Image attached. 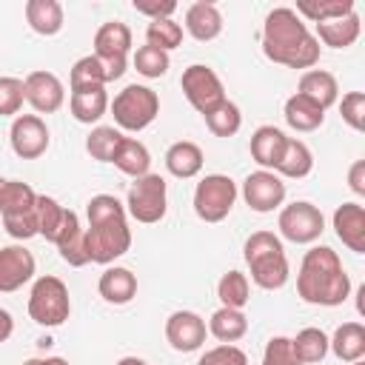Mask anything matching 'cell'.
<instances>
[{
	"instance_id": "obj_1",
	"label": "cell",
	"mask_w": 365,
	"mask_h": 365,
	"mask_svg": "<svg viewBox=\"0 0 365 365\" xmlns=\"http://www.w3.org/2000/svg\"><path fill=\"white\" fill-rule=\"evenodd\" d=\"M262 51L268 60L288 68H314L319 63V40L308 31L302 17L288 6H279L265 14Z\"/></svg>"
},
{
	"instance_id": "obj_2",
	"label": "cell",
	"mask_w": 365,
	"mask_h": 365,
	"mask_svg": "<svg viewBox=\"0 0 365 365\" xmlns=\"http://www.w3.org/2000/svg\"><path fill=\"white\" fill-rule=\"evenodd\" d=\"M88 228L86 251L88 262L108 265L131 248V228L125 222V205L111 194H97L88 200Z\"/></svg>"
},
{
	"instance_id": "obj_3",
	"label": "cell",
	"mask_w": 365,
	"mask_h": 365,
	"mask_svg": "<svg viewBox=\"0 0 365 365\" xmlns=\"http://www.w3.org/2000/svg\"><path fill=\"white\" fill-rule=\"evenodd\" d=\"M297 294L311 305H342L351 294V279L342 268V259L328 245H314L305 251L299 274H297Z\"/></svg>"
},
{
	"instance_id": "obj_4",
	"label": "cell",
	"mask_w": 365,
	"mask_h": 365,
	"mask_svg": "<svg viewBox=\"0 0 365 365\" xmlns=\"http://www.w3.org/2000/svg\"><path fill=\"white\" fill-rule=\"evenodd\" d=\"M242 257L248 262L251 279L259 288L277 291V288H282L288 282V257H285V248H282V242H279L277 234H271V231H254L245 240Z\"/></svg>"
},
{
	"instance_id": "obj_5",
	"label": "cell",
	"mask_w": 365,
	"mask_h": 365,
	"mask_svg": "<svg viewBox=\"0 0 365 365\" xmlns=\"http://www.w3.org/2000/svg\"><path fill=\"white\" fill-rule=\"evenodd\" d=\"M68 314H71V299H68L66 282L51 274L34 279L31 294H29V317L37 325L57 328L68 319Z\"/></svg>"
},
{
	"instance_id": "obj_6",
	"label": "cell",
	"mask_w": 365,
	"mask_h": 365,
	"mask_svg": "<svg viewBox=\"0 0 365 365\" xmlns=\"http://www.w3.org/2000/svg\"><path fill=\"white\" fill-rule=\"evenodd\" d=\"M111 114H114V123L125 131H143L154 123V117L160 114V97L157 91H151L148 86H125L114 103H111Z\"/></svg>"
},
{
	"instance_id": "obj_7",
	"label": "cell",
	"mask_w": 365,
	"mask_h": 365,
	"mask_svg": "<svg viewBox=\"0 0 365 365\" xmlns=\"http://www.w3.org/2000/svg\"><path fill=\"white\" fill-rule=\"evenodd\" d=\"M237 202V182L225 174H208L194 188V211L205 222H220Z\"/></svg>"
},
{
	"instance_id": "obj_8",
	"label": "cell",
	"mask_w": 365,
	"mask_h": 365,
	"mask_svg": "<svg viewBox=\"0 0 365 365\" xmlns=\"http://www.w3.org/2000/svg\"><path fill=\"white\" fill-rule=\"evenodd\" d=\"M128 214L137 220V222H160L165 217V208H168V197H165V180L160 174H145V177H137L128 188Z\"/></svg>"
},
{
	"instance_id": "obj_9",
	"label": "cell",
	"mask_w": 365,
	"mask_h": 365,
	"mask_svg": "<svg viewBox=\"0 0 365 365\" xmlns=\"http://www.w3.org/2000/svg\"><path fill=\"white\" fill-rule=\"evenodd\" d=\"M277 225H279V234L285 240H291L297 245H308V242L319 240V234L325 231V217L314 202L299 200V202H291L279 211Z\"/></svg>"
},
{
	"instance_id": "obj_10",
	"label": "cell",
	"mask_w": 365,
	"mask_h": 365,
	"mask_svg": "<svg viewBox=\"0 0 365 365\" xmlns=\"http://www.w3.org/2000/svg\"><path fill=\"white\" fill-rule=\"evenodd\" d=\"M180 86H182V94L185 100L200 111V114H208L214 111L222 100H225V91H222V83L217 77L214 68L202 66V63H194L182 71L180 77Z\"/></svg>"
},
{
	"instance_id": "obj_11",
	"label": "cell",
	"mask_w": 365,
	"mask_h": 365,
	"mask_svg": "<svg viewBox=\"0 0 365 365\" xmlns=\"http://www.w3.org/2000/svg\"><path fill=\"white\" fill-rule=\"evenodd\" d=\"M242 200H245V205L251 211L268 214V211H274V208L282 205V200H285V182L279 180V174L259 168V171H254V174L245 177V182H242Z\"/></svg>"
},
{
	"instance_id": "obj_12",
	"label": "cell",
	"mask_w": 365,
	"mask_h": 365,
	"mask_svg": "<svg viewBox=\"0 0 365 365\" xmlns=\"http://www.w3.org/2000/svg\"><path fill=\"white\" fill-rule=\"evenodd\" d=\"M11 151L23 160H37L48 148V128L37 114H17L9 131Z\"/></svg>"
},
{
	"instance_id": "obj_13",
	"label": "cell",
	"mask_w": 365,
	"mask_h": 365,
	"mask_svg": "<svg viewBox=\"0 0 365 365\" xmlns=\"http://www.w3.org/2000/svg\"><path fill=\"white\" fill-rule=\"evenodd\" d=\"M205 334H208L205 319L200 314H194V311H174L168 317V322H165V339L180 354L197 351L205 342Z\"/></svg>"
},
{
	"instance_id": "obj_14",
	"label": "cell",
	"mask_w": 365,
	"mask_h": 365,
	"mask_svg": "<svg viewBox=\"0 0 365 365\" xmlns=\"http://www.w3.org/2000/svg\"><path fill=\"white\" fill-rule=\"evenodd\" d=\"M34 254L23 245H3L0 248V291L11 294L23 288L34 277Z\"/></svg>"
},
{
	"instance_id": "obj_15",
	"label": "cell",
	"mask_w": 365,
	"mask_h": 365,
	"mask_svg": "<svg viewBox=\"0 0 365 365\" xmlns=\"http://www.w3.org/2000/svg\"><path fill=\"white\" fill-rule=\"evenodd\" d=\"M23 88H26V100L40 114H51L66 103V88H63L60 77L51 71H31L23 80Z\"/></svg>"
},
{
	"instance_id": "obj_16",
	"label": "cell",
	"mask_w": 365,
	"mask_h": 365,
	"mask_svg": "<svg viewBox=\"0 0 365 365\" xmlns=\"http://www.w3.org/2000/svg\"><path fill=\"white\" fill-rule=\"evenodd\" d=\"M131 48V29L120 20H108L94 34V54L106 63H125Z\"/></svg>"
},
{
	"instance_id": "obj_17",
	"label": "cell",
	"mask_w": 365,
	"mask_h": 365,
	"mask_svg": "<svg viewBox=\"0 0 365 365\" xmlns=\"http://www.w3.org/2000/svg\"><path fill=\"white\" fill-rule=\"evenodd\" d=\"M334 231L354 254H365V208L359 202H342L334 211Z\"/></svg>"
},
{
	"instance_id": "obj_18",
	"label": "cell",
	"mask_w": 365,
	"mask_h": 365,
	"mask_svg": "<svg viewBox=\"0 0 365 365\" xmlns=\"http://www.w3.org/2000/svg\"><path fill=\"white\" fill-rule=\"evenodd\" d=\"M185 31L200 40V43H208L214 37H220L222 31V14L214 3H205V0H197L188 6L185 11Z\"/></svg>"
},
{
	"instance_id": "obj_19",
	"label": "cell",
	"mask_w": 365,
	"mask_h": 365,
	"mask_svg": "<svg viewBox=\"0 0 365 365\" xmlns=\"http://www.w3.org/2000/svg\"><path fill=\"white\" fill-rule=\"evenodd\" d=\"M297 94L308 97L311 103H317V106L325 111L328 106L336 103L339 86H336V77H334L331 71H325V68H308V71L299 77V91H297Z\"/></svg>"
},
{
	"instance_id": "obj_20",
	"label": "cell",
	"mask_w": 365,
	"mask_h": 365,
	"mask_svg": "<svg viewBox=\"0 0 365 365\" xmlns=\"http://www.w3.org/2000/svg\"><path fill=\"white\" fill-rule=\"evenodd\" d=\"M97 288H100V297H103L106 302H111V305H125V302H131V299L137 297V277H134L128 268L114 265V268H106V271L100 274Z\"/></svg>"
},
{
	"instance_id": "obj_21",
	"label": "cell",
	"mask_w": 365,
	"mask_h": 365,
	"mask_svg": "<svg viewBox=\"0 0 365 365\" xmlns=\"http://www.w3.org/2000/svg\"><path fill=\"white\" fill-rule=\"evenodd\" d=\"M285 134L277 128V125H259L254 134H251V157L268 171V168H277L282 151H285Z\"/></svg>"
},
{
	"instance_id": "obj_22",
	"label": "cell",
	"mask_w": 365,
	"mask_h": 365,
	"mask_svg": "<svg viewBox=\"0 0 365 365\" xmlns=\"http://www.w3.org/2000/svg\"><path fill=\"white\" fill-rule=\"evenodd\" d=\"M165 168H168L174 177H180V180L197 177L200 168H202V148H200L197 143H191V140H177V143H171L168 151H165Z\"/></svg>"
},
{
	"instance_id": "obj_23",
	"label": "cell",
	"mask_w": 365,
	"mask_h": 365,
	"mask_svg": "<svg viewBox=\"0 0 365 365\" xmlns=\"http://www.w3.org/2000/svg\"><path fill=\"white\" fill-rule=\"evenodd\" d=\"M328 348L342 362H356L365 356V325L362 322H342L334 336L328 339Z\"/></svg>"
},
{
	"instance_id": "obj_24",
	"label": "cell",
	"mask_w": 365,
	"mask_h": 365,
	"mask_svg": "<svg viewBox=\"0 0 365 365\" xmlns=\"http://www.w3.org/2000/svg\"><path fill=\"white\" fill-rule=\"evenodd\" d=\"M359 14L351 11L345 17H336V20H325V23H317V40H322L328 48H348L356 43L359 37Z\"/></svg>"
},
{
	"instance_id": "obj_25",
	"label": "cell",
	"mask_w": 365,
	"mask_h": 365,
	"mask_svg": "<svg viewBox=\"0 0 365 365\" xmlns=\"http://www.w3.org/2000/svg\"><path fill=\"white\" fill-rule=\"evenodd\" d=\"M57 251H60V257L68 262V265H74V268H80V265H86L88 262V251H86V231L80 228V220H77V214L74 211H68V217H66V225H63V231H60V237H57Z\"/></svg>"
},
{
	"instance_id": "obj_26",
	"label": "cell",
	"mask_w": 365,
	"mask_h": 365,
	"mask_svg": "<svg viewBox=\"0 0 365 365\" xmlns=\"http://www.w3.org/2000/svg\"><path fill=\"white\" fill-rule=\"evenodd\" d=\"M26 20H29L31 31H37L43 37H54L63 29V6L57 0H29Z\"/></svg>"
},
{
	"instance_id": "obj_27",
	"label": "cell",
	"mask_w": 365,
	"mask_h": 365,
	"mask_svg": "<svg viewBox=\"0 0 365 365\" xmlns=\"http://www.w3.org/2000/svg\"><path fill=\"white\" fill-rule=\"evenodd\" d=\"M111 163L123 171V174H128V177H145L148 174V168H151V154H148V148L140 143V140H131V137H123L120 140V145H117V151H114V157H111Z\"/></svg>"
},
{
	"instance_id": "obj_28",
	"label": "cell",
	"mask_w": 365,
	"mask_h": 365,
	"mask_svg": "<svg viewBox=\"0 0 365 365\" xmlns=\"http://www.w3.org/2000/svg\"><path fill=\"white\" fill-rule=\"evenodd\" d=\"M71 114L77 123H97L106 108H108V94H106V86H97V88H80V91H71Z\"/></svg>"
},
{
	"instance_id": "obj_29",
	"label": "cell",
	"mask_w": 365,
	"mask_h": 365,
	"mask_svg": "<svg viewBox=\"0 0 365 365\" xmlns=\"http://www.w3.org/2000/svg\"><path fill=\"white\" fill-rule=\"evenodd\" d=\"M311 168H314V154H311V148H308L302 140L288 137V140H285V151H282V157H279L274 174H282V177H291V180H302V177L311 174Z\"/></svg>"
},
{
	"instance_id": "obj_30",
	"label": "cell",
	"mask_w": 365,
	"mask_h": 365,
	"mask_svg": "<svg viewBox=\"0 0 365 365\" xmlns=\"http://www.w3.org/2000/svg\"><path fill=\"white\" fill-rule=\"evenodd\" d=\"M34 217H37V234H43L48 242H57V237H60V231L66 225L68 208H63L54 197L37 194V200H34Z\"/></svg>"
},
{
	"instance_id": "obj_31",
	"label": "cell",
	"mask_w": 365,
	"mask_h": 365,
	"mask_svg": "<svg viewBox=\"0 0 365 365\" xmlns=\"http://www.w3.org/2000/svg\"><path fill=\"white\" fill-rule=\"evenodd\" d=\"M325 120V111L311 103L308 97L302 94H294L285 100V123L294 128V131H317Z\"/></svg>"
},
{
	"instance_id": "obj_32",
	"label": "cell",
	"mask_w": 365,
	"mask_h": 365,
	"mask_svg": "<svg viewBox=\"0 0 365 365\" xmlns=\"http://www.w3.org/2000/svg\"><path fill=\"white\" fill-rule=\"evenodd\" d=\"M208 331L222 342V345H231V342H237V339H242L245 336V331H248V317L242 314V311H237V308H217L214 314H211V319H208Z\"/></svg>"
},
{
	"instance_id": "obj_33",
	"label": "cell",
	"mask_w": 365,
	"mask_h": 365,
	"mask_svg": "<svg viewBox=\"0 0 365 365\" xmlns=\"http://www.w3.org/2000/svg\"><path fill=\"white\" fill-rule=\"evenodd\" d=\"M34 188L23 180H3L0 177V217L6 214H20V211H31L34 208Z\"/></svg>"
},
{
	"instance_id": "obj_34",
	"label": "cell",
	"mask_w": 365,
	"mask_h": 365,
	"mask_svg": "<svg viewBox=\"0 0 365 365\" xmlns=\"http://www.w3.org/2000/svg\"><path fill=\"white\" fill-rule=\"evenodd\" d=\"M291 348L297 354V359L302 365H314V362H322L325 354H328V336L322 328H302L294 339H291Z\"/></svg>"
},
{
	"instance_id": "obj_35",
	"label": "cell",
	"mask_w": 365,
	"mask_h": 365,
	"mask_svg": "<svg viewBox=\"0 0 365 365\" xmlns=\"http://www.w3.org/2000/svg\"><path fill=\"white\" fill-rule=\"evenodd\" d=\"M248 294H251V285H248V277L242 271H228L217 282V297L225 308L242 311V305L248 302Z\"/></svg>"
},
{
	"instance_id": "obj_36",
	"label": "cell",
	"mask_w": 365,
	"mask_h": 365,
	"mask_svg": "<svg viewBox=\"0 0 365 365\" xmlns=\"http://www.w3.org/2000/svg\"><path fill=\"white\" fill-rule=\"evenodd\" d=\"M202 117H205V125L211 128V134H217V137H234L242 125V114L231 100H222L214 111H208Z\"/></svg>"
},
{
	"instance_id": "obj_37",
	"label": "cell",
	"mask_w": 365,
	"mask_h": 365,
	"mask_svg": "<svg viewBox=\"0 0 365 365\" xmlns=\"http://www.w3.org/2000/svg\"><path fill=\"white\" fill-rule=\"evenodd\" d=\"M356 11L354 0H328V3H297V14L299 17H308L311 23H325V20H336V17H345Z\"/></svg>"
},
{
	"instance_id": "obj_38",
	"label": "cell",
	"mask_w": 365,
	"mask_h": 365,
	"mask_svg": "<svg viewBox=\"0 0 365 365\" xmlns=\"http://www.w3.org/2000/svg\"><path fill=\"white\" fill-rule=\"evenodd\" d=\"M145 40L148 46L160 48V51H171L182 43V26L174 23L171 17H163V20H151L145 26Z\"/></svg>"
},
{
	"instance_id": "obj_39",
	"label": "cell",
	"mask_w": 365,
	"mask_h": 365,
	"mask_svg": "<svg viewBox=\"0 0 365 365\" xmlns=\"http://www.w3.org/2000/svg\"><path fill=\"white\" fill-rule=\"evenodd\" d=\"M68 83H71V91L106 86V71H103V63H100L94 54L80 57V60L71 66V80H68Z\"/></svg>"
},
{
	"instance_id": "obj_40",
	"label": "cell",
	"mask_w": 365,
	"mask_h": 365,
	"mask_svg": "<svg viewBox=\"0 0 365 365\" xmlns=\"http://www.w3.org/2000/svg\"><path fill=\"white\" fill-rule=\"evenodd\" d=\"M120 140H123V134H120L114 125H97V128L86 137V151H88L94 160H100V163H111V157H114Z\"/></svg>"
},
{
	"instance_id": "obj_41",
	"label": "cell",
	"mask_w": 365,
	"mask_h": 365,
	"mask_svg": "<svg viewBox=\"0 0 365 365\" xmlns=\"http://www.w3.org/2000/svg\"><path fill=\"white\" fill-rule=\"evenodd\" d=\"M168 51H160V48H154V46H140L137 51H134V68L143 74V77H163L165 71H168Z\"/></svg>"
},
{
	"instance_id": "obj_42",
	"label": "cell",
	"mask_w": 365,
	"mask_h": 365,
	"mask_svg": "<svg viewBox=\"0 0 365 365\" xmlns=\"http://www.w3.org/2000/svg\"><path fill=\"white\" fill-rule=\"evenodd\" d=\"M26 100V88L23 80L17 77H0V117H11L20 111Z\"/></svg>"
},
{
	"instance_id": "obj_43",
	"label": "cell",
	"mask_w": 365,
	"mask_h": 365,
	"mask_svg": "<svg viewBox=\"0 0 365 365\" xmlns=\"http://www.w3.org/2000/svg\"><path fill=\"white\" fill-rule=\"evenodd\" d=\"M262 365H302L291 348L288 336H271L262 354Z\"/></svg>"
},
{
	"instance_id": "obj_44",
	"label": "cell",
	"mask_w": 365,
	"mask_h": 365,
	"mask_svg": "<svg viewBox=\"0 0 365 365\" xmlns=\"http://www.w3.org/2000/svg\"><path fill=\"white\" fill-rule=\"evenodd\" d=\"M342 120L354 128V131H365V94L362 91H348L339 103Z\"/></svg>"
},
{
	"instance_id": "obj_45",
	"label": "cell",
	"mask_w": 365,
	"mask_h": 365,
	"mask_svg": "<svg viewBox=\"0 0 365 365\" xmlns=\"http://www.w3.org/2000/svg\"><path fill=\"white\" fill-rule=\"evenodd\" d=\"M3 228L9 231V237L14 240H29L37 234V217L34 208L31 211H20V214H6L3 217Z\"/></svg>"
},
{
	"instance_id": "obj_46",
	"label": "cell",
	"mask_w": 365,
	"mask_h": 365,
	"mask_svg": "<svg viewBox=\"0 0 365 365\" xmlns=\"http://www.w3.org/2000/svg\"><path fill=\"white\" fill-rule=\"evenodd\" d=\"M197 365H248V356L237 345H217V348L205 351Z\"/></svg>"
},
{
	"instance_id": "obj_47",
	"label": "cell",
	"mask_w": 365,
	"mask_h": 365,
	"mask_svg": "<svg viewBox=\"0 0 365 365\" xmlns=\"http://www.w3.org/2000/svg\"><path fill=\"white\" fill-rule=\"evenodd\" d=\"M134 9H137V14H148L151 20H163V17H171L174 14V9H177V3H134Z\"/></svg>"
},
{
	"instance_id": "obj_48",
	"label": "cell",
	"mask_w": 365,
	"mask_h": 365,
	"mask_svg": "<svg viewBox=\"0 0 365 365\" xmlns=\"http://www.w3.org/2000/svg\"><path fill=\"white\" fill-rule=\"evenodd\" d=\"M348 185H351L354 194L365 197V160H356V163L351 165V171H348Z\"/></svg>"
},
{
	"instance_id": "obj_49",
	"label": "cell",
	"mask_w": 365,
	"mask_h": 365,
	"mask_svg": "<svg viewBox=\"0 0 365 365\" xmlns=\"http://www.w3.org/2000/svg\"><path fill=\"white\" fill-rule=\"evenodd\" d=\"M11 331H14V319L6 308H0V342H6L11 336Z\"/></svg>"
},
{
	"instance_id": "obj_50",
	"label": "cell",
	"mask_w": 365,
	"mask_h": 365,
	"mask_svg": "<svg viewBox=\"0 0 365 365\" xmlns=\"http://www.w3.org/2000/svg\"><path fill=\"white\" fill-rule=\"evenodd\" d=\"M23 365H68L63 356H46V359H26Z\"/></svg>"
},
{
	"instance_id": "obj_51",
	"label": "cell",
	"mask_w": 365,
	"mask_h": 365,
	"mask_svg": "<svg viewBox=\"0 0 365 365\" xmlns=\"http://www.w3.org/2000/svg\"><path fill=\"white\" fill-rule=\"evenodd\" d=\"M117 365H148L145 359H137V356H123Z\"/></svg>"
},
{
	"instance_id": "obj_52",
	"label": "cell",
	"mask_w": 365,
	"mask_h": 365,
	"mask_svg": "<svg viewBox=\"0 0 365 365\" xmlns=\"http://www.w3.org/2000/svg\"><path fill=\"white\" fill-rule=\"evenodd\" d=\"M351 365H362V359H356V362H351Z\"/></svg>"
}]
</instances>
